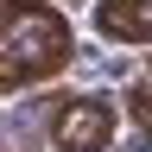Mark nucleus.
<instances>
[{
  "instance_id": "obj_1",
  "label": "nucleus",
  "mask_w": 152,
  "mask_h": 152,
  "mask_svg": "<svg viewBox=\"0 0 152 152\" xmlns=\"http://www.w3.org/2000/svg\"><path fill=\"white\" fill-rule=\"evenodd\" d=\"M76 38L64 26V13L38 7V0H7L0 13V83L7 89H26V83H45L70 64Z\"/></svg>"
},
{
  "instance_id": "obj_3",
  "label": "nucleus",
  "mask_w": 152,
  "mask_h": 152,
  "mask_svg": "<svg viewBox=\"0 0 152 152\" xmlns=\"http://www.w3.org/2000/svg\"><path fill=\"white\" fill-rule=\"evenodd\" d=\"M95 26L114 45H152V0H102L95 7Z\"/></svg>"
},
{
  "instance_id": "obj_2",
  "label": "nucleus",
  "mask_w": 152,
  "mask_h": 152,
  "mask_svg": "<svg viewBox=\"0 0 152 152\" xmlns=\"http://www.w3.org/2000/svg\"><path fill=\"white\" fill-rule=\"evenodd\" d=\"M114 140V108L102 95H70L51 108V146L57 152H108Z\"/></svg>"
}]
</instances>
